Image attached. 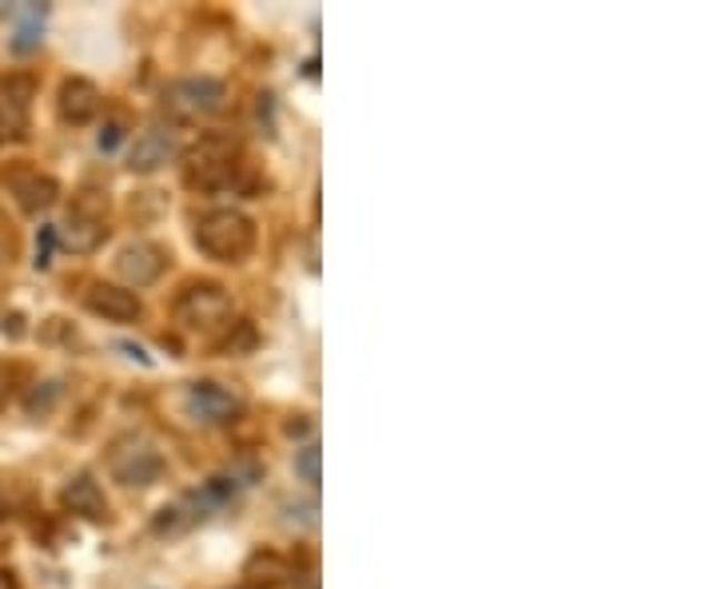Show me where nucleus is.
Masks as SVG:
<instances>
[{
  "instance_id": "1",
  "label": "nucleus",
  "mask_w": 717,
  "mask_h": 589,
  "mask_svg": "<svg viewBox=\"0 0 717 589\" xmlns=\"http://www.w3.org/2000/svg\"><path fill=\"white\" fill-rule=\"evenodd\" d=\"M191 239L216 263H243L256 251V219L239 208H211L196 219Z\"/></svg>"
},
{
  "instance_id": "2",
  "label": "nucleus",
  "mask_w": 717,
  "mask_h": 589,
  "mask_svg": "<svg viewBox=\"0 0 717 589\" xmlns=\"http://www.w3.org/2000/svg\"><path fill=\"white\" fill-rule=\"evenodd\" d=\"M180 168H183V188L211 196V191H223L236 180L239 168V143L231 136L220 132H203L200 140L180 152Z\"/></svg>"
},
{
  "instance_id": "3",
  "label": "nucleus",
  "mask_w": 717,
  "mask_h": 589,
  "mask_svg": "<svg viewBox=\"0 0 717 589\" xmlns=\"http://www.w3.org/2000/svg\"><path fill=\"white\" fill-rule=\"evenodd\" d=\"M57 239L68 251L88 256L108 239V196L96 188H80L72 196V208H68L64 228H57Z\"/></svg>"
},
{
  "instance_id": "4",
  "label": "nucleus",
  "mask_w": 717,
  "mask_h": 589,
  "mask_svg": "<svg viewBox=\"0 0 717 589\" xmlns=\"http://www.w3.org/2000/svg\"><path fill=\"white\" fill-rule=\"evenodd\" d=\"M176 319H180L188 331L216 335L231 319L228 287L216 283V279H196V283H188L180 294H176Z\"/></svg>"
},
{
  "instance_id": "5",
  "label": "nucleus",
  "mask_w": 717,
  "mask_h": 589,
  "mask_svg": "<svg viewBox=\"0 0 717 589\" xmlns=\"http://www.w3.org/2000/svg\"><path fill=\"white\" fill-rule=\"evenodd\" d=\"M223 84L216 77H183L172 80L163 88V116L172 124H196V120H208L223 108Z\"/></svg>"
},
{
  "instance_id": "6",
  "label": "nucleus",
  "mask_w": 717,
  "mask_h": 589,
  "mask_svg": "<svg viewBox=\"0 0 717 589\" xmlns=\"http://www.w3.org/2000/svg\"><path fill=\"white\" fill-rule=\"evenodd\" d=\"M108 470L125 486H156L163 478V455L143 435H120L108 447Z\"/></svg>"
},
{
  "instance_id": "7",
  "label": "nucleus",
  "mask_w": 717,
  "mask_h": 589,
  "mask_svg": "<svg viewBox=\"0 0 717 589\" xmlns=\"http://www.w3.org/2000/svg\"><path fill=\"white\" fill-rule=\"evenodd\" d=\"M0 183H4V191L17 200V208L24 211V216H40V211H48L52 203L60 200L57 176H48V171L32 168L29 160L9 163V168L0 171Z\"/></svg>"
},
{
  "instance_id": "8",
  "label": "nucleus",
  "mask_w": 717,
  "mask_h": 589,
  "mask_svg": "<svg viewBox=\"0 0 717 589\" xmlns=\"http://www.w3.org/2000/svg\"><path fill=\"white\" fill-rule=\"evenodd\" d=\"M183 410L196 422H203V427H228V422H236L243 415V399L231 387H223V382L200 379L188 382V390H183Z\"/></svg>"
},
{
  "instance_id": "9",
  "label": "nucleus",
  "mask_w": 717,
  "mask_h": 589,
  "mask_svg": "<svg viewBox=\"0 0 717 589\" xmlns=\"http://www.w3.org/2000/svg\"><path fill=\"white\" fill-rule=\"evenodd\" d=\"M163 271H168V251H163L160 243H152V239H136V243H128V248L116 256V276L125 279L128 291H136V287H152Z\"/></svg>"
},
{
  "instance_id": "10",
  "label": "nucleus",
  "mask_w": 717,
  "mask_h": 589,
  "mask_svg": "<svg viewBox=\"0 0 717 589\" xmlns=\"http://www.w3.org/2000/svg\"><path fill=\"white\" fill-rule=\"evenodd\" d=\"M176 156H180V140H176L172 128H143L128 148V168L136 176H152V171L168 168Z\"/></svg>"
},
{
  "instance_id": "11",
  "label": "nucleus",
  "mask_w": 717,
  "mask_h": 589,
  "mask_svg": "<svg viewBox=\"0 0 717 589\" xmlns=\"http://www.w3.org/2000/svg\"><path fill=\"white\" fill-rule=\"evenodd\" d=\"M84 307L108 323H136L143 315V299L136 291H128L125 283H92L84 294Z\"/></svg>"
},
{
  "instance_id": "12",
  "label": "nucleus",
  "mask_w": 717,
  "mask_h": 589,
  "mask_svg": "<svg viewBox=\"0 0 717 589\" xmlns=\"http://www.w3.org/2000/svg\"><path fill=\"white\" fill-rule=\"evenodd\" d=\"M100 108H104V96H100V88H96L88 77H68L64 84H60L57 112L64 124H72V128L92 124L96 116H100Z\"/></svg>"
},
{
  "instance_id": "13",
  "label": "nucleus",
  "mask_w": 717,
  "mask_h": 589,
  "mask_svg": "<svg viewBox=\"0 0 717 589\" xmlns=\"http://www.w3.org/2000/svg\"><path fill=\"white\" fill-rule=\"evenodd\" d=\"M60 502H64L68 513H77V518H84V522H108V518H112V506H108V498H104V486L96 482L88 470H80V475L68 478L64 490H60Z\"/></svg>"
},
{
  "instance_id": "14",
  "label": "nucleus",
  "mask_w": 717,
  "mask_h": 589,
  "mask_svg": "<svg viewBox=\"0 0 717 589\" xmlns=\"http://www.w3.org/2000/svg\"><path fill=\"white\" fill-rule=\"evenodd\" d=\"M243 578L251 586H287V581L296 578V566L283 558L279 550H256L248 561H243Z\"/></svg>"
},
{
  "instance_id": "15",
  "label": "nucleus",
  "mask_w": 717,
  "mask_h": 589,
  "mask_svg": "<svg viewBox=\"0 0 717 589\" xmlns=\"http://www.w3.org/2000/svg\"><path fill=\"white\" fill-rule=\"evenodd\" d=\"M259 347V331L251 319H228L220 331L211 335V351L223 355V359H243Z\"/></svg>"
},
{
  "instance_id": "16",
  "label": "nucleus",
  "mask_w": 717,
  "mask_h": 589,
  "mask_svg": "<svg viewBox=\"0 0 717 589\" xmlns=\"http://www.w3.org/2000/svg\"><path fill=\"white\" fill-rule=\"evenodd\" d=\"M40 84L32 72H24V68H9L4 77H0V104L9 108V112L24 116L32 108V100H37Z\"/></svg>"
},
{
  "instance_id": "17",
  "label": "nucleus",
  "mask_w": 717,
  "mask_h": 589,
  "mask_svg": "<svg viewBox=\"0 0 717 589\" xmlns=\"http://www.w3.org/2000/svg\"><path fill=\"white\" fill-rule=\"evenodd\" d=\"M60 395H64V382H60V379L32 382V387L24 390V415H29V419H48V415L57 410Z\"/></svg>"
},
{
  "instance_id": "18",
  "label": "nucleus",
  "mask_w": 717,
  "mask_h": 589,
  "mask_svg": "<svg viewBox=\"0 0 717 589\" xmlns=\"http://www.w3.org/2000/svg\"><path fill=\"white\" fill-rule=\"evenodd\" d=\"M40 32H44V9L29 4V9H20V24H17V37H12V52H32L40 48Z\"/></svg>"
},
{
  "instance_id": "19",
  "label": "nucleus",
  "mask_w": 717,
  "mask_h": 589,
  "mask_svg": "<svg viewBox=\"0 0 717 589\" xmlns=\"http://www.w3.org/2000/svg\"><path fill=\"white\" fill-rule=\"evenodd\" d=\"M319 458H323L319 442H303L296 450V475L299 482H307V490H319Z\"/></svg>"
},
{
  "instance_id": "20",
  "label": "nucleus",
  "mask_w": 717,
  "mask_h": 589,
  "mask_svg": "<svg viewBox=\"0 0 717 589\" xmlns=\"http://www.w3.org/2000/svg\"><path fill=\"white\" fill-rule=\"evenodd\" d=\"M20 132H24V116L9 112V108L0 104V148L12 140H20Z\"/></svg>"
},
{
  "instance_id": "21",
  "label": "nucleus",
  "mask_w": 717,
  "mask_h": 589,
  "mask_svg": "<svg viewBox=\"0 0 717 589\" xmlns=\"http://www.w3.org/2000/svg\"><path fill=\"white\" fill-rule=\"evenodd\" d=\"M17 379H20L17 362H0V410L9 407L12 395H17Z\"/></svg>"
},
{
  "instance_id": "22",
  "label": "nucleus",
  "mask_w": 717,
  "mask_h": 589,
  "mask_svg": "<svg viewBox=\"0 0 717 589\" xmlns=\"http://www.w3.org/2000/svg\"><path fill=\"white\" fill-rule=\"evenodd\" d=\"M52 248H57V228H40V236H37V267H52Z\"/></svg>"
},
{
  "instance_id": "23",
  "label": "nucleus",
  "mask_w": 717,
  "mask_h": 589,
  "mask_svg": "<svg viewBox=\"0 0 717 589\" xmlns=\"http://www.w3.org/2000/svg\"><path fill=\"white\" fill-rule=\"evenodd\" d=\"M120 140H125V124H120V120H108V124L100 128V136H96V148H100V152H112Z\"/></svg>"
},
{
  "instance_id": "24",
  "label": "nucleus",
  "mask_w": 717,
  "mask_h": 589,
  "mask_svg": "<svg viewBox=\"0 0 717 589\" xmlns=\"http://www.w3.org/2000/svg\"><path fill=\"white\" fill-rule=\"evenodd\" d=\"M283 430H287V438H307L311 435V415H291Z\"/></svg>"
},
{
  "instance_id": "25",
  "label": "nucleus",
  "mask_w": 717,
  "mask_h": 589,
  "mask_svg": "<svg viewBox=\"0 0 717 589\" xmlns=\"http://www.w3.org/2000/svg\"><path fill=\"white\" fill-rule=\"evenodd\" d=\"M0 589H20L17 573H12V570H0Z\"/></svg>"
},
{
  "instance_id": "26",
  "label": "nucleus",
  "mask_w": 717,
  "mask_h": 589,
  "mask_svg": "<svg viewBox=\"0 0 717 589\" xmlns=\"http://www.w3.org/2000/svg\"><path fill=\"white\" fill-rule=\"evenodd\" d=\"M4 513H9V506H4V495H0V522H4Z\"/></svg>"
}]
</instances>
